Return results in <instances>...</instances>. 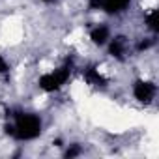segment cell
Returning a JSON list of instances; mask_svg holds the SVG:
<instances>
[{
    "mask_svg": "<svg viewBox=\"0 0 159 159\" xmlns=\"http://www.w3.org/2000/svg\"><path fill=\"white\" fill-rule=\"evenodd\" d=\"M11 135L21 140H32L41 133V120L36 114H19L15 125L10 127Z\"/></svg>",
    "mask_w": 159,
    "mask_h": 159,
    "instance_id": "cell-1",
    "label": "cell"
},
{
    "mask_svg": "<svg viewBox=\"0 0 159 159\" xmlns=\"http://www.w3.org/2000/svg\"><path fill=\"white\" fill-rule=\"evenodd\" d=\"M69 73H71L69 66H64V67L54 69L52 73L43 75V77L39 79V88H43L45 92H54V90H58V88L67 81V79H69Z\"/></svg>",
    "mask_w": 159,
    "mask_h": 159,
    "instance_id": "cell-2",
    "label": "cell"
},
{
    "mask_svg": "<svg viewBox=\"0 0 159 159\" xmlns=\"http://www.w3.org/2000/svg\"><path fill=\"white\" fill-rule=\"evenodd\" d=\"M133 94H135V98H137L140 103H150V101L155 98L157 88H155L153 83L139 81V83H135V86H133Z\"/></svg>",
    "mask_w": 159,
    "mask_h": 159,
    "instance_id": "cell-3",
    "label": "cell"
},
{
    "mask_svg": "<svg viewBox=\"0 0 159 159\" xmlns=\"http://www.w3.org/2000/svg\"><path fill=\"white\" fill-rule=\"evenodd\" d=\"M131 0H101V8L107 13H120L129 6Z\"/></svg>",
    "mask_w": 159,
    "mask_h": 159,
    "instance_id": "cell-4",
    "label": "cell"
},
{
    "mask_svg": "<svg viewBox=\"0 0 159 159\" xmlns=\"http://www.w3.org/2000/svg\"><path fill=\"white\" fill-rule=\"evenodd\" d=\"M109 36H111V32H109V28H107L105 25H99V26H96V28L90 32V39H92L96 45H105V43L109 41Z\"/></svg>",
    "mask_w": 159,
    "mask_h": 159,
    "instance_id": "cell-5",
    "label": "cell"
},
{
    "mask_svg": "<svg viewBox=\"0 0 159 159\" xmlns=\"http://www.w3.org/2000/svg\"><path fill=\"white\" fill-rule=\"evenodd\" d=\"M84 79L88 81V84H92V86H103V84H105L103 77H101V75H99V71H98V69H94V67H88V69H86Z\"/></svg>",
    "mask_w": 159,
    "mask_h": 159,
    "instance_id": "cell-6",
    "label": "cell"
},
{
    "mask_svg": "<svg viewBox=\"0 0 159 159\" xmlns=\"http://www.w3.org/2000/svg\"><path fill=\"white\" fill-rule=\"evenodd\" d=\"M127 51V41L125 38H116L111 41V54L112 56H122Z\"/></svg>",
    "mask_w": 159,
    "mask_h": 159,
    "instance_id": "cell-7",
    "label": "cell"
},
{
    "mask_svg": "<svg viewBox=\"0 0 159 159\" xmlns=\"http://www.w3.org/2000/svg\"><path fill=\"white\" fill-rule=\"evenodd\" d=\"M146 25H148V28H150V30H153V32L157 30V11H155V10L146 17Z\"/></svg>",
    "mask_w": 159,
    "mask_h": 159,
    "instance_id": "cell-8",
    "label": "cell"
},
{
    "mask_svg": "<svg viewBox=\"0 0 159 159\" xmlns=\"http://www.w3.org/2000/svg\"><path fill=\"white\" fill-rule=\"evenodd\" d=\"M8 69H10V67H8V62H6L2 56H0V73H6Z\"/></svg>",
    "mask_w": 159,
    "mask_h": 159,
    "instance_id": "cell-9",
    "label": "cell"
},
{
    "mask_svg": "<svg viewBox=\"0 0 159 159\" xmlns=\"http://www.w3.org/2000/svg\"><path fill=\"white\" fill-rule=\"evenodd\" d=\"M43 2H54V0H43Z\"/></svg>",
    "mask_w": 159,
    "mask_h": 159,
    "instance_id": "cell-10",
    "label": "cell"
}]
</instances>
